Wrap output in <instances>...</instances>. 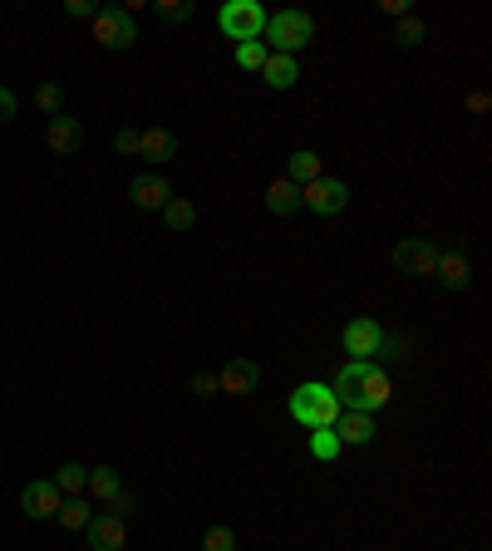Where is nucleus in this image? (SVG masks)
<instances>
[{
  "instance_id": "nucleus-29",
  "label": "nucleus",
  "mask_w": 492,
  "mask_h": 551,
  "mask_svg": "<svg viewBox=\"0 0 492 551\" xmlns=\"http://www.w3.org/2000/svg\"><path fill=\"white\" fill-rule=\"evenodd\" d=\"M163 20H173V25H183V20H192V0H158L153 5Z\"/></svg>"
},
{
  "instance_id": "nucleus-21",
  "label": "nucleus",
  "mask_w": 492,
  "mask_h": 551,
  "mask_svg": "<svg viewBox=\"0 0 492 551\" xmlns=\"http://www.w3.org/2000/svg\"><path fill=\"white\" fill-rule=\"evenodd\" d=\"M84 492H89V497H99V502L109 507V502H114V497L123 492V483H119V473L104 463V468H89V478H84Z\"/></svg>"
},
{
  "instance_id": "nucleus-22",
  "label": "nucleus",
  "mask_w": 492,
  "mask_h": 551,
  "mask_svg": "<svg viewBox=\"0 0 492 551\" xmlns=\"http://www.w3.org/2000/svg\"><path fill=\"white\" fill-rule=\"evenodd\" d=\"M60 527H69V532H84L89 522H94V507H89V497H64L60 517H55Z\"/></svg>"
},
{
  "instance_id": "nucleus-7",
  "label": "nucleus",
  "mask_w": 492,
  "mask_h": 551,
  "mask_svg": "<svg viewBox=\"0 0 492 551\" xmlns=\"http://www.w3.org/2000/svg\"><path fill=\"white\" fill-rule=\"evenodd\" d=\"M20 507H25V517H35V522H55L64 507V492L45 478V483H30V488L20 492Z\"/></svg>"
},
{
  "instance_id": "nucleus-28",
  "label": "nucleus",
  "mask_w": 492,
  "mask_h": 551,
  "mask_svg": "<svg viewBox=\"0 0 492 551\" xmlns=\"http://www.w3.org/2000/svg\"><path fill=\"white\" fill-rule=\"evenodd\" d=\"M202 551H237V537H232V527H207V537H202Z\"/></svg>"
},
{
  "instance_id": "nucleus-15",
  "label": "nucleus",
  "mask_w": 492,
  "mask_h": 551,
  "mask_svg": "<svg viewBox=\"0 0 492 551\" xmlns=\"http://www.w3.org/2000/svg\"><path fill=\"white\" fill-rule=\"evenodd\" d=\"M138 153H143L148 163H173V158H178V133H168V128H143V133H138Z\"/></svg>"
},
{
  "instance_id": "nucleus-35",
  "label": "nucleus",
  "mask_w": 492,
  "mask_h": 551,
  "mask_svg": "<svg viewBox=\"0 0 492 551\" xmlns=\"http://www.w3.org/2000/svg\"><path fill=\"white\" fill-rule=\"evenodd\" d=\"M114 148H119V153H138V133H133V128H123L119 138H114Z\"/></svg>"
},
{
  "instance_id": "nucleus-3",
  "label": "nucleus",
  "mask_w": 492,
  "mask_h": 551,
  "mask_svg": "<svg viewBox=\"0 0 492 551\" xmlns=\"http://www.w3.org/2000/svg\"><path fill=\"white\" fill-rule=\"evenodd\" d=\"M217 25H222L227 40L246 45V40H261V35H266V10H261L256 0H227V5L217 10Z\"/></svg>"
},
{
  "instance_id": "nucleus-16",
  "label": "nucleus",
  "mask_w": 492,
  "mask_h": 551,
  "mask_svg": "<svg viewBox=\"0 0 492 551\" xmlns=\"http://www.w3.org/2000/svg\"><path fill=\"white\" fill-rule=\"evenodd\" d=\"M433 276H438L448 291H463V286L473 281V266H468L458 251H438V266H433Z\"/></svg>"
},
{
  "instance_id": "nucleus-27",
  "label": "nucleus",
  "mask_w": 492,
  "mask_h": 551,
  "mask_svg": "<svg viewBox=\"0 0 492 551\" xmlns=\"http://www.w3.org/2000/svg\"><path fill=\"white\" fill-rule=\"evenodd\" d=\"M266 55H271V50H266V40H246V45H237V64H242V69H261Z\"/></svg>"
},
{
  "instance_id": "nucleus-32",
  "label": "nucleus",
  "mask_w": 492,
  "mask_h": 551,
  "mask_svg": "<svg viewBox=\"0 0 492 551\" xmlns=\"http://www.w3.org/2000/svg\"><path fill=\"white\" fill-rule=\"evenodd\" d=\"M64 15H89V20H94L99 5H94V0H64Z\"/></svg>"
},
{
  "instance_id": "nucleus-26",
  "label": "nucleus",
  "mask_w": 492,
  "mask_h": 551,
  "mask_svg": "<svg viewBox=\"0 0 492 551\" xmlns=\"http://www.w3.org/2000/svg\"><path fill=\"white\" fill-rule=\"evenodd\" d=\"M310 453H315L320 463H330V458L340 453V438H335V429H310Z\"/></svg>"
},
{
  "instance_id": "nucleus-13",
  "label": "nucleus",
  "mask_w": 492,
  "mask_h": 551,
  "mask_svg": "<svg viewBox=\"0 0 492 551\" xmlns=\"http://www.w3.org/2000/svg\"><path fill=\"white\" fill-rule=\"evenodd\" d=\"M45 143H50V153H74V148L84 143V123L74 119L69 109H60V114L50 119V128H45Z\"/></svg>"
},
{
  "instance_id": "nucleus-8",
  "label": "nucleus",
  "mask_w": 492,
  "mask_h": 551,
  "mask_svg": "<svg viewBox=\"0 0 492 551\" xmlns=\"http://www.w3.org/2000/svg\"><path fill=\"white\" fill-rule=\"evenodd\" d=\"M84 537H89V551H123V542H128V522L114 517V512H94V522L84 527Z\"/></svg>"
},
{
  "instance_id": "nucleus-25",
  "label": "nucleus",
  "mask_w": 492,
  "mask_h": 551,
  "mask_svg": "<svg viewBox=\"0 0 492 551\" xmlns=\"http://www.w3.org/2000/svg\"><path fill=\"white\" fill-rule=\"evenodd\" d=\"M424 35H429V25H424L419 15H399V30H394V40H399L404 50H414V45H424Z\"/></svg>"
},
{
  "instance_id": "nucleus-36",
  "label": "nucleus",
  "mask_w": 492,
  "mask_h": 551,
  "mask_svg": "<svg viewBox=\"0 0 492 551\" xmlns=\"http://www.w3.org/2000/svg\"><path fill=\"white\" fill-rule=\"evenodd\" d=\"M5 119H15V94L0 84V123H5Z\"/></svg>"
},
{
  "instance_id": "nucleus-24",
  "label": "nucleus",
  "mask_w": 492,
  "mask_h": 551,
  "mask_svg": "<svg viewBox=\"0 0 492 551\" xmlns=\"http://www.w3.org/2000/svg\"><path fill=\"white\" fill-rule=\"evenodd\" d=\"M84 478H89V468H79V463H64V468L55 473V478H50V483H55L64 497H84Z\"/></svg>"
},
{
  "instance_id": "nucleus-34",
  "label": "nucleus",
  "mask_w": 492,
  "mask_h": 551,
  "mask_svg": "<svg viewBox=\"0 0 492 551\" xmlns=\"http://www.w3.org/2000/svg\"><path fill=\"white\" fill-rule=\"evenodd\" d=\"M109 512H114V517H123V522H128V517H133V497H128V492H119V497L109 502Z\"/></svg>"
},
{
  "instance_id": "nucleus-12",
  "label": "nucleus",
  "mask_w": 492,
  "mask_h": 551,
  "mask_svg": "<svg viewBox=\"0 0 492 551\" xmlns=\"http://www.w3.org/2000/svg\"><path fill=\"white\" fill-rule=\"evenodd\" d=\"M168 197H173V187L163 183V178H153V173H143V178H133V183H128V202H133V207H143V212H163V207H168Z\"/></svg>"
},
{
  "instance_id": "nucleus-23",
  "label": "nucleus",
  "mask_w": 492,
  "mask_h": 551,
  "mask_svg": "<svg viewBox=\"0 0 492 551\" xmlns=\"http://www.w3.org/2000/svg\"><path fill=\"white\" fill-rule=\"evenodd\" d=\"M163 222H168V232H187V227L197 222V207H192L187 197H168V207H163Z\"/></svg>"
},
{
  "instance_id": "nucleus-17",
  "label": "nucleus",
  "mask_w": 492,
  "mask_h": 551,
  "mask_svg": "<svg viewBox=\"0 0 492 551\" xmlns=\"http://www.w3.org/2000/svg\"><path fill=\"white\" fill-rule=\"evenodd\" d=\"M266 212H276V217H291V212H301V187L291 183V178H276V183H266Z\"/></svg>"
},
{
  "instance_id": "nucleus-6",
  "label": "nucleus",
  "mask_w": 492,
  "mask_h": 551,
  "mask_svg": "<svg viewBox=\"0 0 492 551\" xmlns=\"http://www.w3.org/2000/svg\"><path fill=\"white\" fill-rule=\"evenodd\" d=\"M379 345H384V325H379V320L355 315V320L345 325V355H355V360H369V365H374Z\"/></svg>"
},
{
  "instance_id": "nucleus-11",
  "label": "nucleus",
  "mask_w": 492,
  "mask_h": 551,
  "mask_svg": "<svg viewBox=\"0 0 492 551\" xmlns=\"http://www.w3.org/2000/svg\"><path fill=\"white\" fill-rule=\"evenodd\" d=\"M389 394H394V389H389V374H384L379 365H369L365 384H360V394H355V404H350V409H355V414H374V409H384V404H389Z\"/></svg>"
},
{
  "instance_id": "nucleus-2",
  "label": "nucleus",
  "mask_w": 492,
  "mask_h": 551,
  "mask_svg": "<svg viewBox=\"0 0 492 551\" xmlns=\"http://www.w3.org/2000/svg\"><path fill=\"white\" fill-rule=\"evenodd\" d=\"M266 40H271V55H296L315 40V20L306 10H276L266 20Z\"/></svg>"
},
{
  "instance_id": "nucleus-1",
  "label": "nucleus",
  "mask_w": 492,
  "mask_h": 551,
  "mask_svg": "<svg viewBox=\"0 0 492 551\" xmlns=\"http://www.w3.org/2000/svg\"><path fill=\"white\" fill-rule=\"evenodd\" d=\"M340 414H345V409H340V399H335L330 384H301V389L291 394V419L306 424V429H335Z\"/></svg>"
},
{
  "instance_id": "nucleus-9",
  "label": "nucleus",
  "mask_w": 492,
  "mask_h": 551,
  "mask_svg": "<svg viewBox=\"0 0 492 551\" xmlns=\"http://www.w3.org/2000/svg\"><path fill=\"white\" fill-rule=\"evenodd\" d=\"M256 379H261V365H256V360H246V355H237V360H227V369L217 374V394L242 399V394L256 389Z\"/></svg>"
},
{
  "instance_id": "nucleus-30",
  "label": "nucleus",
  "mask_w": 492,
  "mask_h": 551,
  "mask_svg": "<svg viewBox=\"0 0 492 551\" xmlns=\"http://www.w3.org/2000/svg\"><path fill=\"white\" fill-rule=\"evenodd\" d=\"M409 340L404 335H384V345H379V355H384V365H394V360H409Z\"/></svg>"
},
{
  "instance_id": "nucleus-31",
  "label": "nucleus",
  "mask_w": 492,
  "mask_h": 551,
  "mask_svg": "<svg viewBox=\"0 0 492 551\" xmlns=\"http://www.w3.org/2000/svg\"><path fill=\"white\" fill-rule=\"evenodd\" d=\"M35 99H40V109H45V114H50V119H55V114H60V84H40V94H35Z\"/></svg>"
},
{
  "instance_id": "nucleus-19",
  "label": "nucleus",
  "mask_w": 492,
  "mask_h": 551,
  "mask_svg": "<svg viewBox=\"0 0 492 551\" xmlns=\"http://www.w3.org/2000/svg\"><path fill=\"white\" fill-rule=\"evenodd\" d=\"M286 178H291L296 187L315 183V178H325V158H320L315 148H296V153H291V168H286Z\"/></svg>"
},
{
  "instance_id": "nucleus-10",
  "label": "nucleus",
  "mask_w": 492,
  "mask_h": 551,
  "mask_svg": "<svg viewBox=\"0 0 492 551\" xmlns=\"http://www.w3.org/2000/svg\"><path fill=\"white\" fill-rule=\"evenodd\" d=\"M394 261L409 271V276H433V266H438V246L429 237H404L399 251H394Z\"/></svg>"
},
{
  "instance_id": "nucleus-18",
  "label": "nucleus",
  "mask_w": 492,
  "mask_h": 551,
  "mask_svg": "<svg viewBox=\"0 0 492 551\" xmlns=\"http://www.w3.org/2000/svg\"><path fill=\"white\" fill-rule=\"evenodd\" d=\"M365 369L369 360H350V365H340V374H335V399H340V409H350L355 404V394H360V384H365Z\"/></svg>"
},
{
  "instance_id": "nucleus-20",
  "label": "nucleus",
  "mask_w": 492,
  "mask_h": 551,
  "mask_svg": "<svg viewBox=\"0 0 492 551\" xmlns=\"http://www.w3.org/2000/svg\"><path fill=\"white\" fill-rule=\"evenodd\" d=\"M261 79H266L271 89H291V84L301 79V64H296V55H266Z\"/></svg>"
},
{
  "instance_id": "nucleus-5",
  "label": "nucleus",
  "mask_w": 492,
  "mask_h": 551,
  "mask_svg": "<svg viewBox=\"0 0 492 551\" xmlns=\"http://www.w3.org/2000/svg\"><path fill=\"white\" fill-rule=\"evenodd\" d=\"M94 40H99L104 50H128V45L138 40V25H133L128 10H99V15H94Z\"/></svg>"
},
{
  "instance_id": "nucleus-33",
  "label": "nucleus",
  "mask_w": 492,
  "mask_h": 551,
  "mask_svg": "<svg viewBox=\"0 0 492 551\" xmlns=\"http://www.w3.org/2000/svg\"><path fill=\"white\" fill-rule=\"evenodd\" d=\"M192 389H197L202 399H212V394H217V374H197V379H192Z\"/></svg>"
},
{
  "instance_id": "nucleus-14",
  "label": "nucleus",
  "mask_w": 492,
  "mask_h": 551,
  "mask_svg": "<svg viewBox=\"0 0 492 551\" xmlns=\"http://www.w3.org/2000/svg\"><path fill=\"white\" fill-rule=\"evenodd\" d=\"M335 438H340V448H365V443H374V419L345 409V414L335 419Z\"/></svg>"
},
{
  "instance_id": "nucleus-4",
  "label": "nucleus",
  "mask_w": 492,
  "mask_h": 551,
  "mask_svg": "<svg viewBox=\"0 0 492 551\" xmlns=\"http://www.w3.org/2000/svg\"><path fill=\"white\" fill-rule=\"evenodd\" d=\"M345 202H350L345 178H315V183L301 187V207L315 217H335V212H345Z\"/></svg>"
}]
</instances>
